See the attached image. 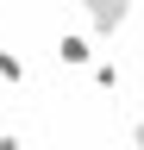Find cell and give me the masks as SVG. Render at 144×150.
<instances>
[{"mask_svg":"<svg viewBox=\"0 0 144 150\" xmlns=\"http://www.w3.org/2000/svg\"><path fill=\"white\" fill-rule=\"evenodd\" d=\"M63 63H88V44H82V38H63Z\"/></svg>","mask_w":144,"mask_h":150,"instance_id":"2","label":"cell"},{"mask_svg":"<svg viewBox=\"0 0 144 150\" xmlns=\"http://www.w3.org/2000/svg\"><path fill=\"white\" fill-rule=\"evenodd\" d=\"M88 6H94L100 25H119V19H125V0H88Z\"/></svg>","mask_w":144,"mask_h":150,"instance_id":"1","label":"cell"}]
</instances>
